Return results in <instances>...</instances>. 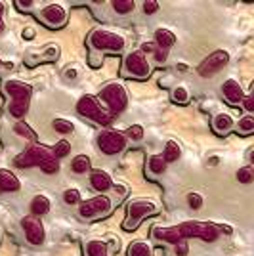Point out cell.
Returning a JSON list of instances; mask_svg holds the SVG:
<instances>
[{"instance_id": "7", "label": "cell", "mask_w": 254, "mask_h": 256, "mask_svg": "<svg viewBox=\"0 0 254 256\" xmlns=\"http://www.w3.org/2000/svg\"><path fill=\"white\" fill-rule=\"evenodd\" d=\"M98 146L106 155H116L126 148V136L116 130H104L98 136Z\"/></svg>"}, {"instance_id": "44", "label": "cell", "mask_w": 254, "mask_h": 256, "mask_svg": "<svg viewBox=\"0 0 254 256\" xmlns=\"http://www.w3.org/2000/svg\"><path fill=\"white\" fill-rule=\"evenodd\" d=\"M18 4H20V8H27V10H29V8L32 6L31 0H27V2H18Z\"/></svg>"}, {"instance_id": "42", "label": "cell", "mask_w": 254, "mask_h": 256, "mask_svg": "<svg viewBox=\"0 0 254 256\" xmlns=\"http://www.w3.org/2000/svg\"><path fill=\"white\" fill-rule=\"evenodd\" d=\"M155 50H157V46H155V44L146 42V44H144V46H142V50H140V52H142V54H146V52H155Z\"/></svg>"}, {"instance_id": "11", "label": "cell", "mask_w": 254, "mask_h": 256, "mask_svg": "<svg viewBox=\"0 0 254 256\" xmlns=\"http://www.w3.org/2000/svg\"><path fill=\"white\" fill-rule=\"evenodd\" d=\"M22 226L25 230V237L31 245H42L44 243V226L40 218L36 216H25L22 220Z\"/></svg>"}, {"instance_id": "26", "label": "cell", "mask_w": 254, "mask_h": 256, "mask_svg": "<svg viewBox=\"0 0 254 256\" xmlns=\"http://www.w3.org/2000/svg\"><path fill=\"white\" fill-rule=\"evenodd\" d=\"M166 168V160L162 155H153L151 159H149V170L153 172V174H162Z\"/></svg>"}, {"instance_id": "24", "label": "cell", "mask_w": 254, "mask_h": 256, "mask_svg": "<svg viewBox=\"0 0 254 256\" xmlns=\"http://www.w3.org/2000/svg\"><path fill=\"white\" fill-rule=\"evenodd\" d=\"M71 168H73V172H76V174H86V172L90 170V157H88V155H78V157H74L73 162H71Z\"/></svg>"}, {"instance_id": "39", "label": "cell", "mask_w": 254, "mask_h": 256, "mask_svg": "<svg viewBox=\"0 0 254 256\" xmlns=\"http://www.w3.org/2000/svg\"><path fill=\"white\" fill-rule=\"evenodd\" d=\"M157 10H159V2L157 0H146L144 2V12L146 14H155Z\"/></svg>"}, {"instance_id": "31", "label": "cell", "mask_w": 254, "mask_h": 256, "mask_svg": "<svg viewBox=\"0 0 254 256\" xmlns=\"http://www.w3.org/2000/svg\"><path fill=\"white\" fill-rule=\"evenodd\" d=\"M52 126L60 134H71L73 132V122L71 120H65V118H56L52 122Z\"/></svg>"}, {"instance_id": "25", "label": "cell", "mask_w": 254, "mask_h": 256, "mask_svg": "<svg viewBox=\"0 0 254 256\" xmlns=\"http://www.w3.org/2000/svg\"><path fill=\"white\" fill-rule=\"evenodd\" d=\"M237 132H239L241 136L252 134L254 132V117L252 115H246V117H243L239 122H237Z\"/></svg>"}, {"instance_id": "43", "label": "cell", "mask_w": 254, "mask_h": 256, "mask_svg": "<svg viewBox=\"0 0 254 256\" xmlns=\"http://www.w3.org/2000/svg\"><path fill=\"white\" fill-rule=\"evenodd\" d=\"M65 76H67V78H74V76H76V71H74V69H67V71H65Z\"/></svg>"}, {"instance_id": "21", "label": "cell", "mask_w": 254, "mask_h": 256, "mask_svg": "<svg viewBox=\"0 0 254 256\" xmlns=\"http://www.w3.org/2000/svg\"><path fill=\"white\" fill-rule=\"evenodd\" d=\"M84 250L88 256H109V246L104 241H98V239H92L84 245Z\"/></svg>"}, {"instance_id": "35", "label": "cell", "mask_w": 254, "mask_h": 256, "mask_svg": "<svg viewBox=\"0 0 254 256\" xmlns=\"http://www.w3.org/2000/svg\"><path fill=\"white\" fill-rule=\"evenodd\" d=\"M64 201L67 204H78L80 203V193H78V190H67V192L64 193Z\"/></svg>"}, {"instance_id": "6", "label": "cell", "mask_w": 254, "mask_h": 256, "mask_svg": "<svg viewBox=\"0 0 254 256\" xmlns=\"http://www.w3.org/2000/svg\"><path fill=\"white\" fill-rule=\"evenodd\" d=\"M54 153L50 150H46V148H40V146H32L29 148L27 151H23L20 153L14 162H16V166H20V168H29V166H40L44 160L52 159Z\"/></svg>"}, {"instance_id": "37", "label": "cell", "mask_w": 254, "mask_h": 256, "mask_svg": "<svg viewBox=\"0 0 254 256\" xmlns=\"http://www.w3.org/2000/svg\"><path fill=\"white\" fill-rule=\"evenodd\" d=\"M128 136L132 140H142L144 138V128L140 126V124H134V126L128 128Z\"/></svg>"}, {"instance_id": "10", "label": "cell", "mask_w": 254, "mask_h": 256, "mask_svg": "<svg viewBox=\"0 0 254 256\" xmlns=\"http://www.w3.org/2000/svg\"><path fill=\"white\" fill-rule=\"evenodd\" d=\"M111 208V201L106 195H98V197H92V199H86L84 203L80 204L78 212L82 218H94V216H100V214L109 212Z\"/></svg>"}, {"instance_id": "14", "label": "cell", "mask_w": 254, "mask_h": 256, "mask_svg": "<svg viewBox=\"0 0 254 256\" xmlns=\"http://www.w3.org/2000/svg\"><path fill=\"white\" fill-rule=\"evenodd\" d=\"M222 92H224L226 102H228V104H232V106H239L244 98L241 84H239L237 80H233V78H230V80H226V82H224Z\"/></svg>"}, {"instance_id": "33", "label": "cell", "mask_w": 254, "mask_h": 256, "mask_svg": "<svg viewBox=\"0 0 254 256\" xmlns=\"http://www.w3.org/2000/svg\"><path fill=\"white\" fill-rule=\"evenodd\" d=\"M237 180L241 182V184H250V182L254 180V170L250 166L239 168V170H237Z\"/></svg>"}, {"instance_id": "36", "label": "cell", "mask_w": 254, "mask_h": 256, "mask_svg": "<svg viewBox=\"0 0 254 256\" xmlns=\"http://www.w3.org/2000/svg\"><path fill=\"white\" fill-rule=\"evenodd\" d=\"M188 204H190L193 210H199L202 206V197L199 193H190L188 195Z\"/></svg>"}, {"instance_id": "28", "label": "cell", "mask_w": 254, "mask_h": 256, "mask_svg": "<svg viewBox=\"0 0 254 256\" xmlns=\"http://www.w3.org/2000/svg\"><path fill=\"white\" fill-rule=\"evenodd\" d=\"M172 102H176V104H180V106H186V104L190 102V92H188V88H186V86H176V88L172 90Z\"/></svg>"}, {"instance_id": "3", "label": "cell", "mask_w": 254, "mask_h": 256, "mask_svg": "<svg viewBox=\"0 0 254 256\" xmlns=\"http://www.w3.org/2000/svg\"><path fill=\"white\" fill-rule=\"evenodd\" d=\"M100 98H102L107 106H109V109H111V113H113V115L122 113L128 106L126 90H124V86L118 84V82H111V84H107L106 88L100 92Z\"/></svg>"}, {"instance_id": "9", "label": "cell", "mask_w": 254, "mask_h": 256, "mask_svg": "<svg viewBox=\"0 0 254 256\" xmlns=\"http://www.w3.org/2000/svg\"><path fill=\"white\" fill-rule=\"evenodd\" d=\"M228 62H230V54L226 52V50H216L208 58L202 60L201 65L197 67V71H199L201 76H210L214 73H218L220 69H224L228 65Z\"/></svg>"}, {"instance_id": "40", "label": "cell", "mask_w": 254, "mask_h": 256, "mask_svg": "<svg viewBox=\"0 0 254 256\" xmlns=\"http://www.w3.org/2000/svg\"><path fill=\"white\" fill-rule=\"evenodd\" d=\"M241 104H243V107L246 109V113H252V111H254V96H252V94L244 96Z\"/></svg>"}, {"instance_id": "5", "label": "cell", "mask_w": 254, "mask_h": 256, "mask_svg": "<svg viewBox=\"0 0 254 256\" xmlns=\"http://www.w3.org/2000/svg\"><path fill=\"white\" fill-rule=\"evenodd\" d=\"M76 111L86 118H92L94 122L98 124H102V126H109L111 124V113H106L102 107L98 106V102H96L92 96H82L78 100V104H76Z\"/></svg>"}, {"instance_id": "32", "label": "cell", "mask_w": 254, "mask_h": 256, "mask_svg": "<svg viewBox=\"0 0 254 256\" xmlns=\"http://www.w3.org/2000/svg\"><path fill=\"white\" fill-rule=\"evenodd\" d=\"M14 132L16 134H20V136H23V138H27V140H36V136H34V132H32L31 128L27 126L25 122H16V126H14Z\"/></svg>"}, {"instance_id": "30", "label": "cell", "mask_w": 254, "mask_h": 256, "mask_svg": "<svg viewBox=\"0 0 254 256\" xmlns=\"http://www.w3.org/2000/svg\"><path fill=\"white\" fill-rule=\"evenodd\" d=\"M52 153L56 159H64V157H67V155L71 153V144H69L67 140H62V142L56 144V148H54Z\"/></svg>"}, {"instance_id": "2", "label": "cell", "mask_w": 254, "mask_h": 256, "mask_svg": "<svg viewBox=\"0 0 254 256\" xmlns=\"http://www.w3.org/2000/svg\"><path fill=\"white\" fill-rule=\"evenodd\" d=\"M178 232H180L182 239L197 237V239H202L206 243H212V241H216L220 237L218 226L204 224V222H184V224L178 226Z\"/></svg>"}, {"instance_id": "45", "label": "cell", "mask_w": 254, "mask_h": 256, "mask_svg": "<svg viewBox=\"0 0 254 256\" xmlns=\"http://www.w3.org/2000/svg\"><path fill=\"white\" fill-rule=\"evenodd\" d=\"M32 34H34L32 29H25V31H23V36H25V38H32Z\"/></svg>"}, {"instance_id": "17", "label": "cell", "mask_w": 254, "mask_h": 256, "mask_svg": "<svg viewBox=\"0 0 254 256\" xmlns=\"http://www.w3.org/2000/svg\"><path fill=\"white\" fill-rule=\"evenodd\" d=\"M153 237H157L160 241H166V243H178L182 239L180 232H178V226L176 228H160V226H155L153 228Z\"/></svg>"}, {"instance_id": "41", "label": "cell", "mask_w": 254, "mask_h": 256, "mask_svg": "<svg viewBox=\"0 0 254 256\" xmlns=\"http://www.w3.org/2000/svg\"><path fill=\"white\" fill-rule=\"evenodd\" d=\"M155 60L159 62V64H162V62H166V58H168V50H162V48H157L155 50Z\"/></svg>"}, {"instance_id": "15", "label": "cell", "mask_w": 254, "mask_h": 256, "mask_svg": "<svg viewBox=\"0 0 254 256\" xmlns=\"http://www.w3.org/2000/svg\"><path fill=\"white\" fill-rule=\"evenodd\" d=\"M22 190V182L18 180V176L14 172L2 168L0 170V192H10L16 193Z\"/></svg>"}, {"instance_id": "18", "label": "cell", "mask_w": 254, "mask_h": 256, "mask_svg": "<svg viewBox=\"0 0 254 256\" xmlns=\"http://www.w3.org/2000/svg\"><path fill=\"white\" fill-rule=\"evenodd\" d=\"M176 44V34L170 31V29H157L155 31V46L162 48V50H168Z\"/></svg>"}, {"instance_id": "29", "label": "cell", "mask_w": 254, "mask_h": 256, "mask_svg": "<svg viewBox=\"0 0 254 256\" xmlns=\"http://www.w3.org/2000/svg\"><path fill=\"white\" fill-rule=\"evenodd\" d=\"M134 8H136L134 0H115L113 2V10L116 14H130V12H134Z\"/></svg>"}, {"instance_id": "19", "label": "cell", "mask_w": 254, "mask_h": 256, "mask_svg": "<svg viewBox=\"0 0 254 256\" xmlns=\"http://www.w3.org/2000/svg\"><path fill=\"white\" fill-rule=\"evenodd\" d=\"M212 126H214V130H216L218 134H222V136L230 134L233 130L232 115H228V113H218V115L214 117V120H212Z\"/></svg>"}, {"instance_id": "12", "label": "cell", "mask_w": 254, "mask_h": 256, "mask_svg": "<svg viewBox=\"0 0 254 256\" xmlns=\"http://www.w3.org/2000/svg\"><path fill=\"white\" fill-rule=\"evenodd\" d=\"M4 92L12 98V102H31L32 86L22 80H8L4 82Z\"/></svg>"}, {"instance_id": "23", "label": "cell", "mask_w": 254, "mask_h": 256, "mask_svg": "<svg viewBox=\"0 0 254 256\" xmlns=\"http://www.w3.org/2000/svg\"><path fill=\"white\" fill-rule=\"evenodd\" d=\"M162 157H164V160H166V164H168V162H174V160H178L182 157L180 146H178L176 142H168V144H166V148H164Z\"/></svg>"}, {"instance_id": "13", "label": "cell", "mask_w": 254, "mask_h": 256, "mask_svg": "<svg viewBox=\"0 0 254 256\" xmlns=\"http://www.w3.org/2000/svg\"><path fill=\"white\" fill-rule=\"evenodd\" d=\"M40 16L48 27H64L67 22V12L62 4H48L46 8H42Z\"/></svg>"}, {"instance_id": "47", "label": "cell", "mask_w": 254, "mask_h": 256, "mask_svg": "<svg viewBox=\"0 0 254 256\" xmlns=\"http://www.w3.org/2000/svg\"><path fill=\"white\" fill-rule=\"evenodd\" d=\"M2 10H4V4H2V2H0V14H2Z\"/></svg>"}, {"instance_id": "20", "label": "cell", "mask_w": 254, "mask_h": 256, "mask_svg": "<svg viewBox=\"0 0 254 256\" xmlns=\"http://www.w3.org/2000/svg\"><path fill=\"white\" fill-rule=\"evenodd\" d=\"M50 210V199L46 197V195H36L34 199L31 201V212L32 216H36V218H40L44 214Z\"/></svg>"}, {"instance_id": "8", "label": "cell", "mask_w": 254, "mask_h": 256, "mask_svg": "<svg viewBox=\"0 0 254 256\" xmlns=\"http://www.w3.org/2000/svg\"><path fill=\"white\" fill-rule=\"evenodd\" d=\"M124 69L130 76L134 78H148L151 73V67L148 64L146 54L142 52H132L124 58Z\"/></svg>"}, {"instance_id": "1", "label": "cell", "mask_w": 254, "mask_h": 256, "mask_svg": "<svg viewBox=\"0 0 254 256\" xmlns=\"http://www.w3.org/2000/svg\"><path fill=\"white\" fill-rule=\"evenodd\" d=\"M88 44L94 48V50H109V52H122L124 46H126V40L124 36L116 34V32L111 31H104V29H98L90 34L88 38Z\"/></svg>"}, {"instance_id": "22", "label": "cell", "mask_w": 254, "mask_h": 256, "mask_svg": "<svg viewBox=\"0 0 254 256\" xmlns=\"http://www.w3.org/2000/svg\"><path fill=\"white\" fill-rule=\"evenodd\" d=\"M128 256H151V246L146 241H134L128 245Z\"/></svg>"}, {"instance_id": "46", "label": "cell", "mask_w": 254, "mask_h": 256, "mask_svg": "<svg viewBox=\"0 0 254 256\" xmlns=\"http://www.w3.org/2000/svg\"><path fill=\"white\" fill-rule=\"evenodd\" d=\"M4 31V22H2V18H0V32Z\"/></svg>"}, {"instance_id": "38", "label": "cell", "mask_w": 254, "mask_h": 256, "mask_svg": "<svg viewBox=\"0 0 254 256\" xmlns=\"http://www.w3.org/2000/svg\"><path fill=\"white\" fill-rule=\"evenodd\" d=\"M188 252H190V245H188V241H186V239H180V241L176 243V254L188 256Z\"/></svg>"}, {"instance_id": "16", "label": "cell", "mask_w": 254, "mask_h": 256, "mask_svg": "<svg viewBox=\"0 0 254 256\" xmlns=\"http://www.w3.org/2000/svg\"><path fill=\"white\" fill-rule=\"evenodd\" d=\"M90 184H92V188L98 190V192H107L113 186V180H111V176L106 170H92V174H90Z\"/></svg>"}, {"instance_id": "34", "label": "cell", "mask_w": 254, "mask_h": 256, "mask_svg": "<svg viewBox=\"0 0 254 256\" xmlns=\"http://www.w3.org/2000/svg\"><path fill=\"white\" fill-rule=\"evenodd\" d=\"M40 168H42V172H46V174H56V172L60 170V160L56 159V157H52V159L44 160L42 164H40Z\"/></svg>"}, {"instance_id": "27", "label": "cell", "mask_w": 254, "mask_h": 256, "mask_svg": "<svg viewBox=\"0 0 254 256\" xmlns=\"http://www.w3.org/2000/svg\"><path fill=\"white\" fill-rule=\"evenodd\" d=\"M29 104L31 102H12L10 104V115L16 118H22L27 111H29Z\"/></svg>"}, {"instance_id": "4", "label": "cell", "mask_w": 254, "mask_h": 256, "mask_svg": "<svg viewBox=\"0 0 254 256\" xmlns=\"http://www.w3.org/2000/svg\"><path fill=\"white\" fill-rule=\"evenodd\" d=\"M157 212H159V206L153 201H148V199L132 201V203L128 204V220L124 222V228L126 230H136L146 216H151V214Z\"/></svg>"}]
</instances>
